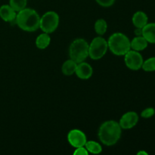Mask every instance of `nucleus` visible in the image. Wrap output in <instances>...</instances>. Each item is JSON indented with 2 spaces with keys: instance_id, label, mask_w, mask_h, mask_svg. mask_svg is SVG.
I'll return each instance as SVG.
<instances>
[{
  "instance_id": "aec40b11",
  "label": "nucleus",
  "mask_w": 155,
  "mask_h": 155,
  "mask_svg": "<svg viewBox=\"0 0 155 155\" xmlns=\"http://www.w3.org/2000/svg\"><path fill=\"white\" fill-rule=\"evenodd\" d=\"M142 69L145 72H154L155 71V57H151L144 61Z\"/></svg>"
},
{
  "instance_id": "a211bd4d",
  "label": "nucleus",
  "mask_w": 155,
  "mask_h": 155,
  "mask_svg": "<svg viewBox=\"0 0 155 155\" xmlns=\"http://www.w3.org/2000/svg\"><path fill=\"white\" fill-rule=\"evenodd\" d=\"M95 31L98 36H103L107 32V23L104 19H98L95 21L94 25Z\"/></svg>"
},
{
  "instance_id": "2eb2a0df",
  "label": "nucleus",
  "mask_w": 155,
  "mask_h": 155,
  "mask_svg": "<svg viewBox=\"0 0 155 155\" xmlns=\"http://www.w3.org/2000/svg\"><path fill=\"white\" fill-rule=\"evenodd\" d=\"M50 42H51V37L49 34L42 33L36 37V46L39 49H45L50 45Z\"/></svg>"
},
{
  "instance_id": "9d476101",
  "label": "nucleus",
  "mask_w": 155,
  "mask_h": 155,
  "mask_svg": "<svg viewBox=\"0 0 155 155\" xmlns=\"http://www.w3.org/2000/svg\"><path fill=\"white\" fill-rule=\"evenodd\" d=\"M93 74V69L92 66L86 62L83 61L77 64L75 74L78 78L81 80H88Z\"/></svg>"
},
{
  "instance_id": "b1692460",
  "label": "nucleus",
  "mask_w": 155,
  "mask_h": 155,
  "mask_svg": "<svg viewBox=\"0 0 155 155\" xmlns=\"http://www.w3.org/2000/svg\"><path fill=\"white\" fill-rule=\"evenodd\" d=\"M135 34H136V36H142V28H136V30H135Z\"/></svg>"
},
{
  "instance_id": "f3484780",
  "label": "nucleus",
  "mask_w": 155,
  "mask_h": 155,
  "mask_svg": "<svg viewBox=\"0 0 155 155\" xmlns=\"http://www.w3.org/2000/svg\"><path fill=\"white\" fill-rule=\"evenodd\" d=\"M85 148L88 151V152L93 154H98L102 151V147L98 142L95 141L91 140L87 141L84 145Z\"/></svg>"
},
{
  "instance_id": "412c9836",
  "label": "nucleus",
  "mask_w": 155,
  "mask_h": 155,
  "mask_svg": "<svg viewBox=\"0 0 155 155\" xmlns=\"http://www.w3.org/2000/svg\"><path fill=\"white\" fill-rule=\"evenodd\" d=\"M155 114V109L154 107H147V108L144 109L141 113V117L145 119H148V118L152 117Z\"/></svg>"
},
{
  "instance_id": "f03ea898",
  "label": "nucleus",
  "mask_w": 155,
  "mask_h": 155,
  "mask_svg": "<svg viewBox=\"0 0 155 155\" xmlns=\"http://www.w3.org/2000/svg\"><path fill=\"white\" fill-rule=\"evenodd\" d=\"M40 16L33 8H25L17 13L15 22L21 30L26 32H34L39 29Z\"/></svg>"
},
{
  "instance_id": "ddd939ff",
  "label": "nucleus",
  "mask_w": 155,
  "mask_h": 155,
  "mask_svg": "<svg viewBox=\"0 0 155 155\" xmlns=\"http://www.w3.org/2000/svg\"><path fill=\"white\" fill-rule=\"evenodd\" d=\"M142 36L148 43L155 44V23H148L142 28Z\"/></svg>"
},
{
  "instance_id": "6ab92c4d",
  "label": "nucleus",
  "mask_w": 155,
  "mask_h": 155,
  "mask_svg": "<svg viewBox=\"0 0 155 155\" xmlns=\"http://www.w3.org/2000/svg\"><path fill=\"white\" fill-rule=\"evenodd\" d=\"M27 0H9V5L18 13L20 11L25 8Z\"/></svg>"
},
{
  "instance_id": "9b49d317",
  "label": "nucleus",
  "mask_w": 155,
  "mask_h": 155,
  "mask_svg": "<svg viewBox=\"0 0 155 155\" xmlns=\"http://www.w3.org/2000/svg\"><path fill=\"white\" fill-rule=\"evenodd\" d=\"M17 12L9 5H3L0 7V18L5 22L15 21Z\"/></svg>"
},
{
  "instance_id": "0eeeda50",
  "label": "nucleus",
  "mask_w": 155,
  "mask_h": 155,
  "mask_svg": "<svg viewBox=\"0 0 155 155\" xmlns=\"http://www.w3.org/2000/svg\"><path fill=\"white\" fill-rule=\"evenodd\" d=\"M144 59L139 51L130 49L124 55V62L129 69L132 71H139L142 69Z\"/></svg>"
},
{
  "instance_id": "f257e3e1",
  "label": "nucleus",
  "mask_w": 155,
  "mask_h": 155,
  "mask_svg": "<svg viewBox=\"0 0 155 155\" xmlns=\"http://www.w3.org/2000/svg\"><path fill=\"white\" fill-rule=\"evenodd\" d=\"M122 128L115 120H107L103 123L98 129L99 140L106 146H112L117 143L121 137Z\"/></svg>"
},
{
  "instance_id": "393cba45",
  "label": "nucleus",
  "mask_w": 155,
  "mask_h": 155,
  "mask_svg": "<svg viewBox=\"0 0 155 155\" xmlns=\"http://www.w3.org/2000/svg\"><path fill=\"white\" fill-rule=\"evenodd\" d=\"M148 152L145 151H140L137 153V155H148Z\"/></svg>"
},
{
  "instance_id": "dca6fc26",
  "label": "nucleus",
  "mask_w": 155,
  "mask_h": 155,
  "mask_svg": "<svg viewBox=\"0 0 155 155\" xmlns=\"http://www.w3.org/2000/svg\"><path fill=\"white\" fill-rule=\"evenodd\" d=\"M77 63L70 58L69 60H67L64 63L62 64L61 71L64 75L65 76H71L75 74L76 69H77Z\"/></svg>"
},
{
  "instance_id": "1a4fd4ad",
  "label": "nucleus",
  "mask_w": 155,
  "mask_h": 155,
  "mask_svg": "<svg viewBox=\"0 0 155 155\" xmlns=\"http://www.w3.org/2000/svg\"><path fill=\"white\" fill-rule=\"evenodd\" d=\"M139 117L135 111H128L124 114L120 120L119 124L124 130H130L137 125Z\"/></svg>"
},
{
  "instance_id": "4468645a",
  "label": "nucleus",
  "mask_w": 155,
  "mask_h": 155,
  "mask_svg": "<svg viewBox=\"0 0 155 155\" xmlns=\"http://www.w3.org/2000/svg\"><path fill=\"white\" fill-rule=\"evenodd\" d=\"M148 42L142 36H136L130 40L131 49L137 51H142L148 47Z\"/></svg>"
},
{
  "instance_id": "7ed1b4c3",
  "label": "nucleus",
  "mask_w": 155,
  "mask_h": 155,
  "mask_svg": "<svg viewBox=\"0 0 155 155\" xmlns=\"http://www.w3.org/2000/svg\"><path fill=\"white\" fill-rule=\"evenodd\" d=\"M108 49L117 56L125 55L130 49V40L128 36L122 33H114L107 40Z\"/></svg>"
},
{
  "instance_id": "5701e85b",
  "label": "nucleus",
  "mask_w": 155,
  "mask_h": 155,
  "mask_svg": "<svg viewBox=\"0 0 155 155\" xmlns=\"http://www.w3.org/2000/svg\"><path fill=\"white\" fill-rule=\"evenodd\" d=\"M74 155H88L89 152L86 150V148L84 146L83 147H79L75 149V151H74Z\"/></svg>"
},
{
  "instance_id": "423d86ee",
  "label": "nucleus",
  "mask_w": 155,
  "mask_h": 155,
  "mask_svg": "<svg viewBox=\"0 0 155 155\" xmlns=\"http://www.w3.org/2000/svg\"><path fill=\"white\" fill-rule=\"evenodd\" d=\"M59 21L60 18L58 13L53 11L47 12L42 17H40L39 29H41L43 33H48V34L52 33L58 27Z\"/></svg>"
},
{
  "instance_id": "6e6552de",
  "label": "nucleus",
  "mask_w": 155,
  "mask_h": 155,
  "mask_svg": "<svg viewBox=\"0 0 155 155\" xmlns=\"http://www.w3.org/2000/svg\"><path fill=\"white\" fill-rule=\"evenodd\" d=\"M68 141L71 146L77 148L84 146L87 142V139L86 134L82 130L74 129L68 133Z\"/></svg>"
},
{
  "instance_id": "f8f14e48",
  "label": "nucleus",
  "mask_w": 155,
  "mask_h": 155,
  "mask_svg": "<svg viewBox=\"0 0 155 155\" xmlns=\"http://www.w3.org/2000/svg\"><path fill=\"white\" fill-rule=\"evenodd\" d=\"M132 21L136 28H143L148 23V17L144 12L138 11L133 15Z\"/></svg>"
},
{
  "instance_id": "4be33fe9",
  "label": "nucleus",
  "mask_w": 155,
  "mask_h": 155,
  "mask_svg": "<svg viewBox=\"0 0 155 155\" xmlns=\"http://www.w3.org/2000/svg\"><path fill=\"white\" fill-rule=\"evenodd\" d=\"M115 1H116V0H95V2H96L100 6H102V7L104 8L112 6L114 4Z\"/></svg>"
},
{
  "instance_id": "39448f33",
  "label": "nucleus",
  "mask_w": 155,
  "mask_h": 155,
  "mask_svg": "<svg viewBox=\"0 0 155 155\" xmlns=\"http://www.w3.org/2000/svg\"><path fill=\"white\" fill-rule=\"evenodd\" d=\"M107 49V41L101 36H97L89 45V56L92 60H99L105 55Z\"/></svg>"
},
{
  "instance_id": "20e7f679",
  "label": "nucleus",
  "mask_w": 155,
  "mask_h": 155,
  "mask_svg": "<svg viewBox=\"0 0 155 155\" xmlns=\"http://www.w3.org/2000/svg\"><path fill=\"white\" fill-rule=\"evenodd\" d=\"M70 58L77 64L85 61L89 57V43L82 38L76 39L69 47Z\"/></svg>"
}]
</instances>
